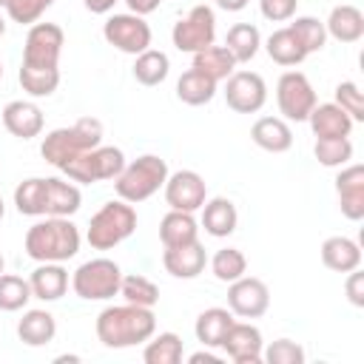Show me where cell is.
Returning a JSON list of instances; mask_svg holds the SVG:
<instances>
[{
  "mask_svg": "<svg viewBox=\"0 0 364 364\" xmlns=\"http://www.w3.org/2000/svg\"><path fill=\"white\" fill-rule=\"evenodd\" d=\"M210 270H213V276L219 282L230 284V282H236V279H242L247 273V259H245V253L239 247H222V250L213 253Z\"/></svg>",
  "mask_w": 364,
  "mask_h": 364,
  "instance_id": "obj_36",
  "label": "cell"
},
{
  "mask_svg": "<svg viewBox=\"0 0 364 364\" xmlns=\"http://www.w3.org/2000/svg\"><path fill=\"white\" fill-rule=\"evenodd\" d=\"M6 270V259H3V253H0V273Z\"/></svg>",
  "mask_w": 364,
  "mask_h": 364,
  "instance_id": "obj_52",
  "label": "cell"
},
{
  "mask_svg": "<svg viewBox=\"0 0 364 364\" xmlns=\"http://www.w3.org/2000/svg\"><path fill=\"white\" fill-rule=\"evenodd\" d=\"M196 233H199V225H196L193 213H188V210H168L159 222V239L165 247L188 245V242L199 239Z\"/></svg>",
  "mask_w": 364,
  "mask_h": 364,
  "instance_id": "obj_28",
  "label": "cell"
},
{
  "mask_svg": "<svg viewBox=\"0 0 364 364\" xmlns=\"http://www.w3.org/2000/svg\"><path fill=\"white\" fill-rule=\"evenodd\" d=\"M293 23L287 26L293 34H296V40H299V46L307 51V54H313V51H321L324 48V43H327V28H324V23L318 20V17H290Z\"/></svg>",
  "mask_w": 364,
  "mask_h": 364,
  "instance_id": "obj_38",
  "label": "cell"
},
{
  "mask_svg": "<svg viewBox=\"0 0 364 364\" xmlns=\"http://www.w3.org/2000/svg\"><path fill=\"white\" fill-rule=\"evenodd\" d=\"M6 34V20H3V14H0V37Z\"/></svg>",
  "mask_w": 364,
  "mask_h": 364,
  "instance_id": "obj_51",
  "label": "cell"
},
{
  "mask_svg": "<svg viewBox=\"0 0 364 364\" xmlns=\"http://www.w3.org/2000/svg\"><path fill=\"white\" fill-rule=\"evenodd\" d=\"M3 213H6V205H3V196H0V219H3Z\"/></svg>",
  "mask_w": 364,
  "mask_h": 364,
  "instance_id": "obj_53",
  "label": "cell"
},
{
  "mask_svg": "<svg viewBox=\"0 0 364 364\" xmlns=\"http://www.w3.org/2000/svg\"><path fill=\"white\" fill-rule=\"evenodd\" d=\"M225 102L236 114H256L267 102V85L256 71H233L225 80Z\"/></svg>",
  "mask_w": 364,
  "mask_h": 364,
  "instance_id": "obj_12",
  "label": "cell"
},
{
  "mask_svg": "<svg viewBox=\"0 0 364 364\" xmlns=\"http://www.w3.org/2000/svg\"><path fill=\"white\" fill-rule=\"evenodd\" d=\"M162 264L173 279H196L208 264V253H205L202 242L193 239V242L179 245V247H165Z\"/></svg>",
  "mask_w": 364,
  "mask_h": 364,
  "instance_id": "obj_18",
  "label": "cell"
},
{
  "mask_svg": "<svg viewBox=\"0 0 364 364\" xmlns=\"http://www.w3.org/2000/svg\"><path fill=\"white\" fill-rule=\"evenodd\" d=\"M17 336L28 347H43V344L54 341L57 321H54V316L48 310H26L23 318L17 321Z\"/></svg>",
  "mask_w": 364,
  "mask_h": 364,
  "instance_id": "obj_27",
  "label": "cell"
},
{
  "mask_svg": "<svg viewBox=\"0 0 364 364\" xmlns=\"http://www.w3.org/2000/svg\"><path fill=\"white\" fill-rule=\"evenodd\" d=\"M23 91L28 97H51L60 85V68L57 71H43V68H26L20 65V74H17Z\"/></svg>",
  "mask_w": 364,
  "mask_h": 364,
  "instance_id": "obj_39",
  "label": "cell"
},
{
  "mask_svg": "<svg viewBox=\"0 0 364 364\" xmlns=\"http://www.w3.org/2000/svg\"><path fill=\"white\" fill-rule=\"evenodd\" d=\"M316 139H336V136H350L353 131V119L344 108H338L336 102H316V108L307 117Z\"/></svg>",
  "mask_w": 364,
  "mask_h": 364,
  "instance_id": "obj_19",
  "label": "cell"
},
{
  "mask_svg": "<svg viewBox=\"0 0 364 364\" xmlns=\"http://www.w3.org/2000/svg\"><path fill=\"white\" fill-rule=\"evenodd\" d=\"M191 68H196L205 77L222 82V80H228L236 71V60H233V54L225 46H208V48L193 54V65Z\"/></svg>",
  "mask_w": 364,
  "mask_h": 364,
  "instance_id": "obj_29",
  "label": "cell"
},
{
  "mask_svg": "<svg viewBox=\"0 0 364 364\" xmlns=\"http://www.w3.org/2000/svg\"><path fill=\"white\" fill-rule=\"evenodd\" d=\"M247 3H250V0H216V6L225 9V11H242Z\"/></svg>",
  "mask_w": 364,
  "mask_h": 364,
  "instance_id": "obj_50",
  "label": "cell"
},
{
  "mask_svg": "<svg viewBox=\"0 0 364 364\" xmlns=\"http://www.w3.org/2000/svg\"><path fill=\"white\" fill-rule=\"evenodd\" d=\"M54 6V0H9L6 11L11 17V23H20V26H34L48 9Z\"/></svg>",
  "mask_w": 364,
  "mask_h": 364,
  "instance_id": "obj_43",
  "label": "cell"
},
{
  "mask_svg": "<svg viewBox=\"0 0 364 364\" xmlns=\"http://www.w3.org/2000/svg\"><path fill=\"white\" fill-rule=\"evenodd\" d=\"M125 3H128V9H131L134 14H139V17H145V14H151V11H156L162 0H125Z\"/></svg>",
  "mask_w": 364,
  "mask_h": 364,
  "instance_id": "obj_47",
  "label": "cell"
},
{
  "mask_svg": "<svg viewBox=\"0 0 364 364\" xmlns=\"http://www.w3.org/2000/svg\"><path fill=\"white\" fill-rule=\"evenodd\" d=\"M313 154H316V159H318L324 168H341V165H347V162L353 159V142H350V136L316 139Z\"/></svg>",
  "mask_w": 364,
  "mask_h": 364,
  "instance_id": "obj_41",
  "label": "cell"
},
{
  "mask_svg": "<svg viewBox=\"0 0 364 364\" xmlns=\"http://www.w3.org/2000/svg\"><path fill=\"white\" fill-rule=\"evenodd\" d=\"M327 37L338 40V43H358L364 37V14L358 6L341 3L330 11V17L324 20Z\"/></svg>",
  "mask_w": 364,
  "mask_h": 364,
  "instance_id": "obj_21",
  "label": "cell"
},
{
  "mask_svg": "<svg viewBox=\"0 0 364 364\" xmlns=\"http://www.w3.org/2000/svg\"><path fill=\"white\" fill-rule=\"evenodd\" d=\"M233 313L228 307H208L196 316V324H193V333H196V341L202 347H222L230 324H233Z\"/></svg>",
  "mask_w": 364,
  "mask_h": 364,
  "instance_id": "obj_25",
  "label": "cell"
},
{
  "mask_svg": "<svg viewBox=\"0 0 364 364\" xmlns=\"http://www.w3.org/2000/svg\"><path fill=\"white\" fill-rule=\"evenodd\" d=\"M28 284H31V296L34 299L57 301L68 290V270L63 267V262H40L34 267Z\"/></svg>",
  "mask_w": 364,
  "mask_h": 364,
  "instance_id": "obj_20",
  "label": "cell"
},
{
  "mask_svg": "<svg viewBox=\"0 0 364 364\" xmlns=\"http://www.w3.org/2000/svg\"><path fill=\"white\" fill-rule=\"evenodd\" d=\"M119 282H122V270L114 259H88L82 262L74 276H71V287L80 299L85 301H105L111 296L119 293Z\"/></svg>",
  "mask_w": 364,
  "mask_h": 364,
  "instance_id": "obj_7",
  "label": "cell"
},
{
  "mask_svg": "<svg viewBox=\"0 0 364 364\" xmlns=\"http://www.w3.org/2000/svg\"><path fill=\"white\" fill-rule=\"evenodd\" d=\"M136 230V210L125 199L105 202L88 222L85 239L94 250H111Z\"/></svg>",
  "mask_w": 364,
  "mask_h": 364,
  "instance_id": "obj_5",
  "label": "cell"
},
{
  "mask_svg": "<svg viewBox=\"0 0 364 364\" xmlns=\"http://www.w3.org/2000/svg\"><path fill=\"white\" fill-rule=\"evenodd\" d=\"M82 205V193L74 182L46 176V216H74Z\"/></svg>",
  "mask_w": 364,
  "mask_h": 364,
  "instance_id": "obj_23",
  "label": "cell"
},
{
  "mask_svg": "<svg viewBox=\"0 0 364 364\" xmlns=\"http://www.w3.org/2000/svg\"><path fill=\"white\" fill-rule=\"evenodd\" d=\"M336 105L344 108L353 122H364V94L353 80H344L336 85Z\"/></svg>",
  "mask_w": 364,
  "mask_h": 364,
  "instance_id": "obj_44",
  "label": "cell"
},
{
  "mask_svg": "<svg viewBox=\"0 0 364 364\" xmlns=\"http://www.w3.org/2000/svg\"><path fill=\"white\" fill-rule=\"evenodd\" d=\"M145 364H179L182 361V338L176 333L151 336L142 350Z\"/></svg>",
  "mask_w": 364,
  "mask_h": 364,
  "instance_id": "obj_35",
  "label": "cell"
},
{
  "mask_svg": "<svg viewBox=\"0 0 364 364\" xmlns=\"http://www.w3.org/2000/svg\"><path fill=\"white\" fill-rule=\"evenodd\" d=\"M82 3H85V9L94 11V14H108L117 0H82Z\"/></svg>",
  "mask_w": 364,
  "mask_h": 364,
  "instance_id": "obj_48",
  "label": "cell"
},
{
  "mask_svg": "<svg viewBox=\"0 0 364 364\" xmlns=\"http://www.w3.org/2000/svg\"><path fill=\"white\" fill-rule=\"evenodd\" d=\"M321 262L333 273H350V270L361 267V247H358V242H353L347 236H330L321 245Z\"/></svg>",
  "mask_w": 364,
  "mask_h": 364,
  "instance_id": "obj_26",
  "label": "cell"
},
{
  "mask_svg": "<svg viewBox=\"0 0 364 364\" xmlns=\"http://www.w3.org/2000/svg\"><path fill=\"white\" fill-rule=\"evenodd\" d=\"M239 225V213H236V205L225 196H213V199H205L202 205V228L216 236V239H225L236 230Z\"/></svg>",
  "mask_w": 364,
  "mask_h": 364,
  "instance_id": "obj_24",
  "label": "cell"
},
{
  "mask_svg": "<svg viewBox=\"0 0 364 364\" xmlns=\"http://www.w3.org/2000/svg\"><path fill=\"white\" fill-rule=\"evenodd\" d=\"M80 228L68 216H46L26 230L23 247L34 262H68L80 253Z\"/></svg>",
  "mask_w": 364,
  "mask_h": 364,
  "instance_id": "obj_2",
  "label": "cell"
},
{
  "mask_svg": "<svg viewBox=\"0 0 364 364\" xmlns=\"http://www.w3.org/2000/svg\"><path fill=\"white\" fill-rule=\"evenodd\" d=\"M296 6H299V0H259V11L270 23H284V20L296 17Z\"/></svg>",
  "mask_w": 364,
  "mask_h": 364,
  "instance_id": "obj_45",
  "label": "cell"
},
{
  "mask_svg": "<svg viewBox=\"0 0 364 364\" xmlns=\"http://www.w3.org/2000/svg\"><path fill=\"white\" fill-rule=\"evenodd\" d=\"M191 364H219V355H213V353H208V350H199V353H193L191 358H188Z\"/></svg>",
  "mask_w": 364,
  "mask_h": 364,
  "instance_id": "obj_49",
  "label": "cell"
},
{
  "mask_svg": "<svg viewBox=\"0 0 364 364\" xmlns=\"http://www.w3.org/2000/svg\"><path fill=\"white\" fill-rule=\"evenodd\" d=\"M119 296H122L128 304L154 307V304L159 301V287H156L148 276L131 273V276H122V282H119Z\"/></svg>",
  "mask_w": 364,
  "mask_h": 364,
  "instance_id": "obj_37",
  "label": "cell"
},
{
  "mask_svg": "<svg viewBox=\"0 0 364 364\" xmlns=\"http://www.w3.org/2000/svg\"><path fill=\"white\" fill-rule=\"evenodd\" d=\"M270 307V290L256 276H242L228 287V310L239 318H259Z\"/></svg>",
  "mask_w": 364,
  "mask_h": 364,
  "instance_id": "obj_13",
  "label": "cell"
},
{
  "mask_svg": "<svg viewBox=\"0 0 364 364\" xmlns=\"http://www.w3.org/2000/svg\"><path fill=\"white\" fill-rule=\"evenodd\" d=\"M65 46V34L57 23H34L26 34L23 46V65L26 68H43V71H57L60 54Z\"/></svg>",
  "mask_w": 364,
  "mask_h": 364,
  "instance_id": "obj_8",
  "label": "cell"
},
{
  "mask_svg": "<svg viewBox=\"0 0 364 364\" xmlns=\"http://www.w3.org/2000/svg\"><path fill=\"white\" fill-rule=\"evenodd\" d=\"M264 48H267V57L273 60V63H279V65H299V63H304V57H307V51L299 46V40H296V34L284 26V28H276L270 37H267V43H264Z\"/></svg>",
  "mask_w": 364,
  "mask_h": 364,
  "instance_id": "obj_32",
  "label": "cell"
},
{
  "mask_svg": "<svg viewBox=\"0 0 364 364\" xmlns=\"http://www.w3.org/2000/svg\"><path fill=\"white\" fill-rule=\"evenodd\" d=\"M156 333V316L151 307L114 304L97 316V338L108 350H125L148 341Z\"/></svg>",
  "mask_w": 364,
  "mask_h": 364,
  "instance_id": "obj_1",
  "label": "cell"
},
{
  "mask_svg": "<svg viewBox=\"0 0 364 364\" xmlns=\"http://www.w3.org/2000/svg\"><path fill=\"white\" fill-rule=\"evenodd\" d=\"M14 205L23 216H46V179L31 176L14 188Z\"/></svg>",
  "mask_w": 364,
  "mask_h": 364,
  "instance_id": "obj_34",
  "label": "cell"
},
{
  "mask_svg": "<svg viewBox=\"0 0 364 364\" xmlns=\"http://www.w3.org/2000/svg\"><path fill=\"white\" fill-rule=\"evenodd\" d=\"M171 40L179 51L196 54L208 46H213L216 40V14L210 6H193L182 20L173 23Z\"/></svg>",
  "mask_w": 364,
  "mask_h": 364,
  "instance_id": "obj_9",
  "label": "cell"
},
{
  "mask_svg": "<svg viewBox=\"0 0 364 364\" xmlns=\"http://www.w3.org/2000/svg\"><path fill=\"white\" fill-rule=\"evenodd\" d=\"M165 202L171 210H199L208 199V185L205 179L196 173V171H176V173H168L165 179Z\"/></svg>",
  "mask_w": 364,
  "mask_h": 364,
  "instance_id": "obj_14",
  "label": "cell"
},
{
  "mask_svg": "<svg viewBox=\"0 0 364 364\" xmlns=\"http://www.w3.org/2000/svg\"><path fill=\"white\" fill-rule=\"evenodd\" d=\"M250 139L270 154H284L293 145V131L282 117H259L250 128Z\"/></svg>",
  "mask_w": 364,
  "mask_h": 364,
  "instance_id": "obj_22",
  "label": "cell"
},
{
  "mask_svg": "<svg viewBox=\"0 0 364 364\" xmlns=\"http://www.w3.org/2000/svg\"><path fill=\"white\" fill-rule=\"evenodd\" d=\"M276 102L284 119L290 122H307L310 111L316 108V91L301 71H284L276 82Z\"/></svg>",
  "mask_w": 364,
  "mask_h": 364,
  "instance_id": "obj_10",
  "label": "cell"
},
{
  "mask_svg": "<svg viewBox=\"0 0 364 364\" xmlns=\"http://www.w3.org/2000/svg\"><path fill=\"white\" fill-rule=\"evenodd\" d=\"M176 97L185 105H208L216 97V80L205 77L196 68H188L179 80H176Z\"/></svg>",
  "mask_w": 364,
  "mask_h": 364,
  "instance_id": "obj_30",
  "label": "cell"
},
{
  "mask_svg": "<svg viewBox=\"0 0 364 364\" xmlns=\"http://www.w3.org/2000/svg\"><path fill=\"white\" fill-rule=\"evenodd\" d=\"M125 168V154L114 145H97L80 156H74L71 162H65L60 171L80 185H94V182H105V179H117L119 171Z\"/></svg>",
  "mask_w": 364,
  "mask_h": 364,
  "instance_id": "obj_6",
  "label": "cell"
},
{
  "mask_svg": "<svg viewBox=\"0 0 364 364\" xmlns=\"http://www.w3.org/2000/svg\"><path fill=\"white\" fill-rule=\"evenodd\" d=\"M3 125L17 139H34V136L43 134L46 119H43V111L34 102H28V100H11L3 108Z\"/></svg>",
  "mask_w": 364,
  "mask_h": 364,
  "instance_id": "obj_17",
  "label": "cell"
},
{
  "mask_svg": "<svg viewBox=\"0 0 364 364\" xmlns=\"http://www.w3.org/2000/svg\"><path fill=\"white\" fill-rule=\"evenodd\" d=\"M0 80H3V63H0Z\"/></svg>",
  "mask_w": 364,
  "mask_h": 364,
  "instance_id": "obj_55",
  "label": "cell"
},
{
  "mask_svg": "<svg viewBox=\"0 0 364 364\" xmlns=\"http://www.w3.org/2000/svg\"><path fill=\"white\" fill-rule=\"evenodd\" d=\"M102 145V122L97 117H82L77 119L71 128H54L43 136L40 154L48 165L63 168L65 162H71L74 156L91 151Z\"/></svg>",
  "mask_w": 364,
  "mask_h": 364,
  "instance_id": "obj_3",
  "label": "cell"
},
{
  "mask_svg": "<svg viewBox=\"0 0 364 364\" xmlns=\"http://www.w3.org/2000/svg\"><path fill=\"white\" fill-rule=\"evenodd\" d=\"M262 361L267 364H304V347L293 338H279L262 347Z\"/></svg>",
  "mask_w": 364,
  "mask_h": 364,
  "instance_id": "obj_42",
  "label": "cell"
},
{
  "mask_svg": "<svg viewBox=\"0 0 364 364\" xmlns=\"http://www.w3.org/2000/svg\"><path fill=\"white\" fill-rule=\"evenodd\" d=\"M344 293L350 299L353 307H364V273L355 267L347 273V282H344Z\"/></svg>",
  "mask_w": 364,
  "mask_h": 364,
  "instance_id": "obj_46",
  "label": "cell"
},
{
  "mask_svg": "<svg viewBox=\"0 0 364 364\" xmlns=\"http://www.w3.org/2000/svg\"><path fill=\"white\" fill-rule=\"evenodd\" d=\"M168 179V162L156 154H145L139 159H134L131 165L125 162V168L119 171V176L114 179V191L119 199L136 205L151 199Z\"/></svg>",
  "mask_w": 364,
  "mask_h": 364,
  "instance_id": "obj_4",
  "label": "cell"
},
{
  "mask_svg": "<svg viewBox=\"0 0 364 364\" xmlns=\"http://www.w3.org/2000/svg\"><path fill=\"white\" fill-rule=\"evenodd\" d=\"M31 299V284L20 276H11V273H0V310L6 313H14V310H23Z\"/></svg>",
  "mask_w": 364,
  "mask_h": 364,
  "instance_id": "obj_40",
  "label": "cell"
},
{
  "mask_svg": "<svg viewBox=\"0 0 364 364\" xmlns=\"http://www.w3.org/2000/svg\"><path fill=\"white\" fill-rule=\"evenodd\" d=\"M262 330L256 324H247V321H233L225 341H222V350L236 361V364H259L262 361Z\"/></svg>",
  "mask_w": 364,
  "mask_h": 364,
  "instance_id": "obj_15",
  "label": "cell"
},
{
  "mask_svg": "<svg viewBox=\"0 0 364 364\" xmlns=\"http://www.w3.org/2000/svg\"><path fill=\"white\" fill-rule=\"evenodd\" d=\"M168 71H171V60H168L165 51L145 48L134 60V80L142 82V85H159V82H165Z\"/></svg>",
  "mask_w": 364,
  "mask_h": 364,
  "instance_id": "obj_33",
  "label": "cell"
},
{
  "mask_svg": "<svg viewBox=\"0 0 364 364\" xmlns=\"http://www.w3.org/2000/svg\"><path fill=\"white\" fill-rule=\"evenodd\" d=\"M259 46H262V34L256 26L250 23H236L228 28V37H225V48L233 54L236 65L239 63H250L256 54H259Z\"/></svg>",
  "mask_w": 364,
  "mask_h": 364,
  "instance_id": "obj_31",
  "label": "cell"
},
{
  "mask_svg": "<svg viewBox=\"0 0 364 364\" xmlns=\"http://www.w3.org/2000/svg\"><path fill=\"white\" fill-rule=\"evenodd\" d=\"M336 193L338 208L350 222L364 219V165H341V173L336 176Z\"/></svg>",
  "mask_w": 364,
  "mask_h": 364,
  "instance_id": "obj_16",
  "label": "cell"
},
{
  "mask_svg": "<svg viewBox=\"0 0 364 364\" xmlns=\"http://www.w3.org/2000/svg\"><path fill=\"white\" fill-rule=\"evenodd\" d=\"M102 37L108 40V46L119 48L122 54H142L145 48H151V26L145 23V17L128 11V14H111L102 23Z\"/></svg>",
  "mask_w": 364,
  "mask_h": 364,
  "instance_id": "obj_11",
  "label": "cell"
},
{
  "mask_svg": "<svg viewBox=\"0 0 364 364\" xmlns=\"http://www.w3.org/2000/svg\"><path fill=\"white\" fill-rule=\"evenodd\" d=\"M9 6V0H0V9H6Z\"/></svg>",
  "mask_w": 364,
  "mask_h": 364,
  "instance_id": "obj_54",
  "label": "cell"
}]
</instances>
